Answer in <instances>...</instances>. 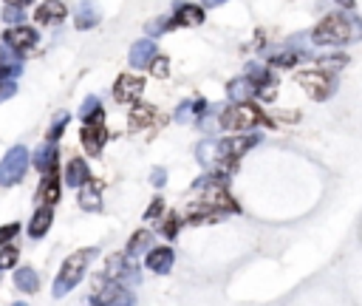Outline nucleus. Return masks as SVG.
I'll return each instance as SVG.
<instances>
[{
  "label": "nucleus",
  "mask_w": 362,
  "mask_h": 306,
  "mask_svg": "<svg viewBox=\"0 0 362 306\" xmlns=\"http://www.w3.org/2000/svg\"><path fill=\"white\" fill-rule=\"evenodd\" d=\"M6 3H9V6H20V9H26V6L34 3V0H6Z\"/></svg>",
  "instance_id": "42"
},
{
  "label": "nucleus",
  "mask_w": 362,
  "mask_h": 306,
  "mask_svg": "<svg viewBox=\"0 0 362 306\" xmlns=\"http://www.w3.org/2000/svg\"><path fill=\"white\" fill-rule=\"evenodd\" d=\"M97 114H102L100 97H88V100L82 102V108H79V116H82V119H90V116H97Z\"/></svg>",
  "instance_id": "31"
},
{
  "label": "nucleus",
  "mask_w": 362,
  "mask_h": 306,
  "mask_svg": "<svg viewBox=\"0 0 362 306\" xmlns=\"http://www.w3.org/2000/svg\"><path fill=\"white\" fill-rule=\"evenodd\" d=\"M15 91H17V85H15L12 79H0V102L9 100V97H15Z\"/></svg>",
  "instance_id": "37"
},
{
  "label": "nucleus",
  "mask_w": 362,
  "mask_h": 306,
  "mask_svg": "<svg viewBox=\"0 0 362 306\" xmlns=\"http://www.w3.org/2000/svg\"><path fill=\"white\" fill-rule=\"evenodd\" d=\"M226 94H230L233 102H249L255 97V85L249 82V77H238L226 85Z\"/></svg>",
  "instance_id": "22"
},
{
  "label": "nucleus",
  "mask_w": 362,
  "mask_h": 306,
  "mask_svg": "<svg viewBox=\"0 0 362 306\" xmlns=\"http://www.w3.org/2000/svg\"><path fill=\"white\" fill-rule=\"evenodd\" d=\"M320 63H323L326 68H343V66L348 63V57H345V54H331V57H323Z\"/></svg>",
  "instance_id": "38"
},
{
  "label": "nucleus",
  "mask_w": 362,
  "mask_h": 306,
  "mask_svg": "<svg viewBox=\"0 0 362 306\" xmlns=\"http://www.w3.org/2000/svg\"><path fill=\"white\" fill-rule=\"evenodd\" d=\"M102 17V9H100V0H82L79 9H77V29L79 31H88V29H94Z\"/></svg>",
  "instance_id": "13"
},
{
  "label": "nucleus",
  "mask_w": 362,
  "mask_h": 306,
  "mask_svg": "<svg viewBox=\"0 0 362 306\" xmlns=\"http://www.w3.org/2000/svg\"><path fill=\"white\" fill-rule=\"evenodd\" d=\"M156 54L159 52H156V43L153 40H136L133 46H130V66L133 68H148Z\"/></svg>",
  "instance_id": "14"
},
{
  "label": "nucleus",
  "mask_w": 362,
  "mask_h": 306,
  "mask_svg": "<svg viewBox=\"0 0 362 306\" xmlns=\"http://www.w3.org/2000/svg\"><path fill=\"white\" fill-rule=\"evenodd\" d=\"M52 207L49 204H42L34 215H31V222H29V236L31 238H42L45 233H49V227H52Z\"/></svg>",
  "instance_id": "19"
},
{
  "label": "nucleus",
  "mask_w": 362,
  "mask_h": 306,
  "mask_svg": "<svg viewBox=\"0 0 362 306\" xmlns=\"http://www.w3.org/2000/svg\"><path fill=\"white\" fill-rule=\"evenodd\" d=\"M105 275H108L111 281L122 284V286H136V284L142 281L139 267H136L133 258H127V255H111V258H108V270H105Z\"/></svg>",
  "instance_id": "7"
},
{
  "label": "nucleus",
  "mask_w": 362,
  "mask_h": 306,
  "mask_svg": "<svg viewBox=\"0 0 362 306\" xmlns=\"http://www.w3.org/2000/svg\"><path fill=\"white\" fill-rule=\"evenodd\" d=\"M68 119H71L68 114H60V116H57V122H54V128L49 130V142H57V139L63 137V130H65V125H68Z\"/></svg>",
  "instance_id": "33"
},
{
  "label": "nucleus",
  "mask_w": 362,
  "mask_h": 306,
  "mask_svg": "<svg viewBox=\"0 0 362 306\" xmlns=\"http://www.w3.org/2000/svg\"><path fill=\"white\" fill-rule=\"evenodd\" d=\"M79 188H82V193H79V207H82V210H94V213L102 210V199H100L102 182H97V179L90 182V179H88V182H82Z\"/></svg>",
  "instance_id": "16"
},
{
  "label": "nucleus",
  "mask_w": 362,
  "mask_h": 306,
  "mask_svg": "<svg viewBox=\"0 0 362 306\" xmlns=\"http://www.w3.org/2000/svg\"><path fill=\"white\" fill-rule=\"evenodd\" d=\"M3 40H6V46L12 49V52H17V54H26V52H31L34 46H37V31L34 29H29V26H12L6 34H3Z\"/></svg>",
  "instance_id": "11"
},
{
  "label": "nucleus",
  "mask_w": 362,
  "mask_h": 306,
  "mask_svg": "<svg viewBox=\"0 0 362 306\" xmlns=\"http://www.w3.org/2000/svg\"><path fill=\"white\" fill-rule=\"evenodd\" d=\"M221 3H226V0H204L207 9H215V6H221Z\"/></svg>",
  "instance_id": "43"
},
{
  "label": "nucleus",
  "mask_w": 362,
  "mask_h": 306,
  "mask_svg": "<svg viewBox=\"0 0 362 306\" xmlns=\"http://www.w3.org/2000/svg\"><path fill=\"white\" fill-rule=\"evenodd\" d=\"M37 23H60L65 17V6H63V0H45V3L37 9Z\"/></svg>",
  "instance_id": "21"
},
{
  "label": "nucleus",
  "mask_w": 362,
  "mask_h": 306,
  "mask_svg": "<svg viewBox=\"0 0 362 306\" xmlns=\"http://www.w3.org/2000/svg\"><path fill=\"white\" fill-rule=\"evenodd\" d=\"M15 286L31 295V292H37L40 278H37V273H34L31 267H17V270H15Z\"/></svg>",
  "instance_id": "27"
},
{
  "label": "nucleus",
  "mask_w": 362,
  "mask_h": 306,
  "mask_svg": "<svg viewBox=\"0 0 362 306\" xmlns=\"http://www.w3.org/2000/svg\"><path fill=\"white\" fill-rule=\"evenodd\" d=\"M204 23V9L201 6H193V3H184L175 9V20H170V26H198Z\"/></svg>",
  "instance_id": "20"
},
{
  "label": "nucleus",
  "mask_w": 362,
  "mask_h": 306,
  "mask_svg": "<svg viewBox=\"0 0 362 306\" xmlns=\"http://www.w3.org/2000/svg\"><path fill=\"white\" fill-rule=\"evenodd\" d=\"M23 17H26V15H23L20 6H9V3H6V12H3V20H6V23L17 26V23H23Z\"/></svg>",
  "instance_id": "35"
},
{
  "label": "nucleus",
  "mask_w": 362,
  "mask_h": 306,
  "mask_svg": "<svg viewBox=\"0 0 362 306\" xmlns=\"http://www.w3.org/2000/svg\"><path fill=\"white\" fill-rule=\"evenodd\" d=\"M221 125L226 130H249L255 125H272V122L260 114V108H255L249 102H235L233 108H226L221 114Z\"/></svg>",
  "instance_id": "4"
},
{
  "label": "nucleus",
  "mask_w": 362,
  "mask_h": 306,
  "mask_svg": "<svg viewBox=\"0 0 362 306\" xmlns=\"http://www.w3.org/2000/svg\"><path fill=\"white\" fill-rule=\"evenodd\" d=\"M145 91V79L142 77H133V74H119L116 85H113V97L119 102H136Z\"/></svg>",
  "instance_id": "9"
},
{
  "label": "nucleus",
  "mask_w": 362,
  "mask_h": 306,
  "mask_svg": "<svg viewBox=\"0 0 362 306\" xmlns=\"http://www.w3.org/2000/svg\"><path fill=\"white\" fill-rule=\"evenodd\" d=\"M57 159H60L57 145H54V142H45V145H40L37 153H34V167H37L40 173H52V170H57Z\"/></svg>",
  "instance_id": "15"
},
{
  "label": "nucleus",
  "mask_w": 362,
  "mask_h": 306,
  "mask_svg": "<svg viewBox=\"0 0 362 306\" xmlns=\"http://www.w3.org/2000/svg\"><path fill=\"white\" fill-rule=\"evenodd\" d=\"M26 167H29V151L23 145H15L3 159H0V185L12 188L26 176Z\"/></svg>",
  "instance_id": "6"
},
{
  "label": "nucleus",
  "mask_w": 362,
  "mask_h": 306,
  "mask_svg": "<svg viewBox=\"0 0 362 306\" xmlns=\"http://www.w3.org/2000/svg\"><path fill=\"white\" fill-rule=\"evenodd\" d=\"M178 224H181V222H178V215H175V213H170V215L164 218V224H162V233H164L167 238H173V236L178 233Z\"/></svg>",
  "instance_id": "34"
},
{
  "label": "nucleus",
  "mask_w": 362,
  "mask_h": 306,
  "mask_svg": "<svg viewBox=\"0 0 362 306\" xmlns=\"http://www.w3.org/2000/svg\"><path fill=\"white\" fill-rule=\"evenodd\" d=\"M136 298L127 292V286L116 284V281H108L102 284L94 295H90V303H122V306H130Z\"/></svg>",
  "instance_id": "12"
},
{
  "label": "nucleus",
  "mask_w": 362,
  "mask_h": 306,
  "mask_svg": "<svg viewBox=\"0 0 362 306\" xmlns=\"http://www.w3.org/2000/svg\"><path fill=\"white\" fill-rule=\"evenodd\" d=\"M162 210H164V201H162V199H153V204L148 207V213H145V218H148V222H150V218H156V215H159Z\"/></svg>",
  "instance_id": "40"
},
{
  "label": "nucleus",
  "mask_w": 362,
  "mask_h": 306,
  "mask_svg": "<svg viewBox=\"0 0 362 306\" xmlns=\"http://www.w3.org/2000/svg\"><path fill=\"white\" fill-rule=\"evenodd\" d=\"M246 77L255 85V94H260L263 100H275V77H272L269 68H263L258 63H249L246 66Z\"/></svg>",
  "instance_id": "10"
},
{
  "label": "nucleus",
  "mask_w": 362,
  "mask_h": 306,
  "mask_svg": "<svg viewBox=\"0 0 362 306\" xmlns=\"http://www.w3.org/2000/svg\"><path fill=\"white\" fill-rule=\"evenodd\" d=\"M164 29H170V20H150V23H148V31H150V34L164 31Z\"/></svg>",
  "instance_id": "41"
},
{
  "label": "nucleus",
  "mask_w": 362,
  "mask_h": 306,
  "mask_svg": "<svg viewBox=\"0 0 362 306\" xmlns=\"http://www.w3.org/2000/svg\"><path fill=\"white\" fill-rule=\"evenodd\" d=\"M170 60L164 57V54H156L153 60H150V71H153V77H159V79H167V74H170V66H167Z\"/></svg>",
  "instance_id": "30"
},
{
  "label": "nucleus",
  "mask_w": 362,
  "mask_h": 306,
  "mask_svg": "<svg viewBox=\"0 0 362 306\" xmlns=\"http://www.w3.org/2000/svg\"><path fill=\"white\" fill-rule=\"evenodd\" d=\"M88 179H90L88 165H85L82 159H71L68 167H65V185H68V188H79V185L88 182Z\"/></svg>",
  "instance_id": "24"
},
{
  "label": "nucleus",
  "mask_w": 362,
  "mask_h": 306,
  "mask_svg": "<svg viewBox=\"0 0 362 306\" xmlns=\"http://www.w3.org/2000/svg\"><path fill=\"white\" fill-rule=\"evenodd\" d=\"M17 264V250L15 247H3L0 250V273H3L6 267H15Z\"/></svg>",
  "instance_id": "32"
},
{
  "label": "nucleus",
  "mask_w": 362,
  "mask_h": 306,
  "mask_svg": "<svg viewBox=\"0 0 362 306\" xmlns=\"http://www.w3.org/2000/svg\"><path fill=\"white\" fill-rule=\"evenodd\" d=\"M150 241H153V233L150 230H139V233H133L130 236V241H127V258H139L148 247H150Z\"/></svg>",
  "instance_id": "26"
},
{
  "label": "nucleus",
  "mask_w": 362,
  "mask_h": 306,
  "mask_svg": "<svg viewBox=\"0 0 362 306\" xmlns=\"http://www.w3.org/2000/svg\"><path fill=\"white\" fill-rule=\"evenodd\" d=\"M156 122V111L150 108V105H136L133 111H130V119H127V128L133 130H142V128H148V125H153Z\"/></svg>",
  "instance_id": "23"
},
{
  "label": "nucleus",
  "mask_w": 362,
  "mask_h": 306,
  "mask_svg": "<svg viewBox=\"0 0 362 306\" xmlns=\"http://www.w3.org/2000/svg\"><path fill=\"white\" fill-rule=\"evenodd\" d=\"M258 137H226V139H210L198 145V162L201 165H218V167H230L235 159H241Z\"/></svg>",
  "instance_id": "1"
},
{
  "label": "nucleus",
  "mask_w": 362,
  "mask_h": 306,
  "mask_svg": "<svg viewBox=\"0 0 362 306\" xmlns=\"http://www.w3.org/2000/svg\"><path fill=\"white\" fill-rule=\"evenodd\" d=\"M94 255H97V250H77V252H71L65 258V264H63V270H60V275L54 281V298H65L82 281V275H85V270H88Z\"/></svg>",
  "instance_id": "3"
},
{
  "label": "nucleus",
  "mask_w": 362,
  "mask_h": 306,
  "mask_svg": "<svg viewBox=\"0 0 362 306\" xmlns=\"http://www.w3.org/2000/svg\"><path fill=\"white\" fill-rule=\"evenodd\" d=\"M297 52H292V49H286V52H272L269 54V63L272 66H278V68H292L294 63H297Z\"/></svg>",
  "instance_id": "29"
},
{
  "label": "nucleus",
  "mask_w": 362,
  "mask_h": 306,
  "mask_svg": "<svg viewBox=\"0 0 362 306\" xmlns=\"http://www.w3.org/2000/svg\"><path fill=\"white\" fill-rule=\"evenodd\" d=\"M79 139H82V148L90 153V156H100L102 145L108 142V130L102 125V114L85 119V128L79 130Z\"/></svg>",
  "instance_id": "8"
},
{
  "label": "nucleus",
  "mask_w": 362,
  "mask_h": 306,
  "mask_svg": "<svg viewBox=\"0 0 362 306\" xmlns=\"http://www.w3.org/2000/svg\"><path fill=\"white\" fill-rule=\"evenodd\" d=\"M340 6H345V9H354V0H337Z\"/></svg>",
  "instance_id": "44"
},
{
  "label": "nucleus",
  "mask_w": 362,
  "mask_h": 306,
  "mask_svg": "<svg viewBox=\"0 0 362 306\" xmlns=\"http://www.w3.org/2000/svg\"><path fill=\"white\" fill-rule=\"evenodd\" d=\"M173 261H175V255H173L170 247H159V250H150V252H148V267H150L153 273H159V275H167V273L173 270Z\"/></svg>",
  "instance_id": "17"
},
{
  "label": "nucleus",
  "mask_w": 362,
  "mask_h": 306,
  "mask_svg": "<svg viewBox=\"0 0 362 306\" xmlns=\"http://www.w3.org/2000/svg\"><path fill=\"white\" fill-rule=\"evenodd\" d=\"M201 114H207V100L181 102V108H178V119H181V122H190V119H196V116H201Z\"/></svg>",
  "instance_id": "28"
},
{
  "label": "nucleus",
  "mask_w": 362,
  "mask_h": 306,
  "mask_svg": "<svg viewBox=\"0 0 362 306\" xmlns=\"http://www.w3.org/2000/svg\"><path fill=\"white\" fill-rule=\"evenodd\" d=\"M17 233H20V224H6V227H0V247H6Z\"/></svg>",
  "instance_id": "36"
},
{
  "label": "nucleus",
  "mask_w": 362,
  "mask_h": 306,
  "mask_svg": "<svg viewBox=\"0 0 362 306\" xmlns=\"http://www.w3.org/2000/svg\"><path fill=\"white\" fill-rule=\"evenodd\" d=\"M294 82L303 85V91L311 100H329L334 94V77L326 74L323 68H311V71H297Z\"/></svg>",
  "instance_id": "5"
},
{
  "label": "nucleus",
  "mask_w": 362,
  "mask_h": 306,
  "mask_svg": "<svg viewBox=\"0 0 362 306\" xmlns=\"http://www.w3.org/2000/svg\"><path fill=\"white\" fill-rule=\"evenodd\" d=\"M42 185H40V199L45 201V204H54L57 199H60V176H57V170H52V173H42Z\"/></svg>",
  "instance_id": "25"
},
{
  "label": "nucleus",
  "mask_w": 362,
  "mask_h": 306,
  "mask_svg": "<svg viewBox=\"0 0 362 306\" xmlns=\"http://www.w3.org/2000/svg\"><path fill=\"white\" fill-rule=\"evenodd\" d=\"M150 182H153L156 188H164V182H167V170H164V167H156L153 176H150Z\"/></svg>",
  "instance_id": "39"
},
{
  "label": "nucleus",
  "mask_w": 362,
  "mask_h": 306,
  "mask_svg": "<svg viewBox=\"0 0 362 306\" xmlns=\"http://www.w3.org/2000/svg\"><path fill=\"white\" fill-rule=\"evenodd\" d=\"M359 34V23L343 12L329 15L323 23H317V29L311 31L317 46H340V43H354Z\"/></svg>",
  "instance_id": "2"
},
{
  "label": "nucleus",
  "mask_w": 362,
  "mask_h": 306,
  "mask_svg": "<svg viewBox=\"0 0 362 306\" xmlns=\"http://www.w3.org/2000/svg\"><path fill=\"white\" fill-rule=\"evenodd\" d=\"M20 71H23V63L17 52H12L9 46H0V79H15Z\"/></svg>",
  "instance_id": "18"
}]
</instances>
